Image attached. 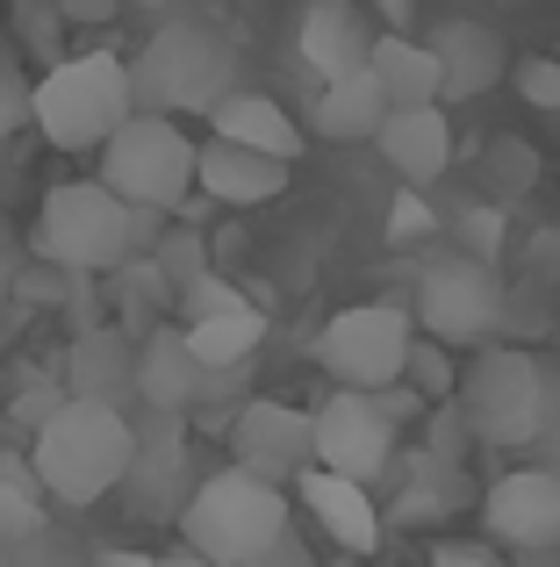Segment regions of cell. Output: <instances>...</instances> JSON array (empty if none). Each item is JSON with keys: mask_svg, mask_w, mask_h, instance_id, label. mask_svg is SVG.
I'll return each instance as SVG.
<instances>
[{"mask_svg": "<svg viewBox=\"0 0 560 567\" xmlns=\"http://www.w3.org/2000/svg\"><path fill=\"white\" fill-rule=\"evenodd\" d=\"M374 402L388 410V424H395V431H403V424H417V416H424V395H417V388H388V395H374Z\"/></svg>", "mask_w": 560, "mask_h": 567, "instance_id": "cell-38", "label": "cell"}, {"mask_svg": "<svg viewBox=\"0 0 560 567\" xmlns=\"http://www.w3.org/2000/svg\"><path fill=\"white\" fill-rule=\"evenodd\" d=\"M381 158H388L409 187L438 181V173L453 166V123H446V109H403V115H388V130H381Z\"/></svg>", "mask_w": 560, "mask_h": 567, "instance_id": "cell-23", "label": "cell"}, {"mask_svg": "<svg viewBox=\"0 0 560 567\" xmlns=\"http://www.w3.org/2000/svg\"><path fill=\"white\" fill-rule=\"evenodd\" d=\"M14 288H22V266H14V259H8V251H0V302H8V295H14Z\"/></svg>", "mask_w": 560, "mask_h": 567, "instance_id": "cell-43", "label": "cell"}, {"mask_svg": "<svg viewBox=\"0 0 560 567\" xmlns=\"http://www.w3.org/2000/svg\"><path fill=\"white\" fill-rule=\"evenodd\" d=\"M65 22H108V0H65Z\"/></svg>", "mask_w": 560, "mask_h": 567, "instance_id": "cell-41", "label": "cell"}, {"mask_svg": "<svg viewBox=\"0 0 560 567\" xmlns=\"http://www.w3.org/2000/svg\"><path fill=\"white\" fill-rule=\"evenodd\" d=\"M403 388H417V395L432 402V410H438V402H460V367H453V352L438 346V338H417Z\"/></svg>", "mask_w": 560, "mask_h": 567, "instance_id": "cell-27", "label": "cell"}, {"mask_svg": "<svg viewBox=\"0 0 560 567\" xmlns=\"http://www.w3.org/2000/svg\"><path fill=\"white\" fill-rule=\"evenodd\" d=\"M432 567H518V560H510L504 546H489V539H438Z\"/></svg>", "mask_w": 560, "mask_h": 567, "instance_id": "cell-33", "label": "cell"}, {"mask_svg": "<svg viewBox=\"0 0 560 567\" xmlns=\"http://www.w3.org/2000/svg\"><path fill=\"white\" fill-rule=\"evenodd\" d=\"M166 245V216L129 208L123 194H108L101 181H65L43 194L37 216V259L58 274H123L129 259H152Z\"/></svg>", "mask_w": 560, "mask_h": 567, "instance_id": "cell-1", "label": "cell"}, {"mask_svg": "<svg viewBox=\"0 0 560 567\" xmlns=\"http://www.w3.org/2000/svg\"><path fill=\"white\" fill-rule=\"evenodd\" d=\"M238 309H252L238 288H230L224 274H209V280H195V288L180 295V331H195V323H216V317H238Z\"/></svg>", "mask_w": 560, "mask_h": 567, "instance_id": "cell-30", "label": "cell"}, {"mask_svg": "<svg viewBox=\"0 0 560 567\" xmlns=\"http://www.w3.org/2000/svg\"><path fill=\"white\" fill-rule=\"evenodd\" d=\"M252 367H201L195 381V410H187V424H216L230 439V424H238L245 410H252Z\"/></svg>", "mask_w": 560, "mask_h": 567, "instance_id": "cell-25", "label": "cell"}, {"mask_svg": "<svg viewBox=\"0 0 560 567\" xmlns=\"http://www.w3.org/2000/svg\"><path fill=\"white\" fill-rule=\"evenodd\" d=\"M294 496H302V511L323 525V539H331L338 554L366 560L381 546V511H374V496H366L360 482H338V474L309 467L302 482H294Z\"/></svg>", "mask_w": 560, "mask_h": 567, "instance_id": "cell-16", "label": "cell"}, {"mask_svg": "<svg viewBox=\"0 0 560 567\" xmlns=\"http://www.w3.org/2000/svg\"><path fill=\"white\" fill-rule=\"evenodd\" d=\"M37 525H43V511L22 496V488H8V482H0V539H29Z\"/></svg>", "mask_w": 560, "mask_h": 567, "instance_id": "cell-36", "label": "cell"}, {"mask_svg": "<svg viewBox=\"0 0 560 567\" xmlns=\"http://www.w3.org/2000/svg\"><path fill=\"white\" fill-rule=\"evenodd\" d=\"M72 295H80V274H58V266H37V274H22L14 302H72Z\"/></svg>", "mask_w": 560, "mask_h": 567, "instance_id": "cell-35", "label": "cell"}, {"mask_svg": "<svg viewBox=\"0 0 560 567\" xmlns=\"http://www.w3.org/2000/svg\"><path fill=\"white\" fill-rule=\"evenodd\" d=\"M230 467L252 474L267 488H294L309 467H317V410H294V402H267L230 424Z\"/></svg>", "mask_w": 560, "mask_h": 567, "instance_id": "cell-12", "label": "cell"}, {"mask_svg": "<svg viewBox=\"0 0 560 567\" xmlns=\"http://www.w3.org/2000/svg\"><path fill=\"white\" fill-rule=\"evenodd\" d=\"M518 94L532 101V109L560 115V58H525V65H518Z\"/></svg>", "mask_w": 560, "mask_h": 567, "instance_id": "cell-34", "label": "cell"}, {"mask_svg": "<svg viewBox=\"0 0 560 567\" xmlns=\"http://www.w3.org/2000/svg\"><path fill=\"white\" fill-rule=\"evenodd\" d=\"M481 525H489V546H504L510 560L547 554V546H560V482L547 467L496 474L489 496H481Z\"/></svg>", "mask_w": 560, "mask_h": 567, "instance_id": "cell-13", "label": "cell"}, {"mask_svg": "<svg viewBox=\"0 0 560 567\" xmlns=\"http://www.w3.org/2000/svg\"><path fill=\"white\" fill-rule=\"evenodd\" d=\"M417 323L438 346H481L504 331V280L481 259H438L417 280Z\"/></svg>", "mask_w": 560, "mask_h": 567, "instance_id": "cell-10", "label": "cell"}, {"mask_svg": "<svg viewBox=\"0 0 560 567\" xmlns=\"http://www.w3.org/2000/svg\"><path fill=\"white\" fill-rule=\"evenodd\" d=\"M195 467H187V416L137 410V453L123 474V511L144 525H180L195 503Z\"/></svg>", "mask_w": 560, "mask_h": 567, "instance_id": "cell-9", "label": "cell"}, {"mask_svg": "<svg viewBox=\"0 0 560 567\" xmlns=\"http://www.w3.org/2000/svg\"><path fill=\"white\" fill-rule=\"evenodd\" d=\"M288 187V166L280 158H259V152H238V144L209 137L201 144V194L224 208H259Z\"/></svg>", "mask_w": 560, "mask_h": 567, "instance_id": "cell-22", "label": "cell"}, {"mask_svg": "<svg viewBox=\"0 0 560 567\" xmlns=\"http://www.w3.org/2000/svg\"><path fill=\"white\" fill-rule=\"evenodd\" d=\"M129 453H137V416L101 410V402H65L51 431H37V482L58 503H101L123 496Z\"/></svg>", "mask_w": 560, "mask_h": 567, "instance_id": "cell-5", "label": "cell"}, {"mask_svg": "<svg viewBox=\"0 0 560 567\" xmlns=\"http://www.w3.org/2000/svg\"><path fill=\"white\" fill-rule=\"evenodd\" d=\"M424 43H432L438 72H446V101H475V94H489V86L504 80V65H510L504 37H496L489 22H438Z\"/></svg>", "mask_w": 560, "mask_h": 567, "instance_id": "cell-17", "label": "cell"}, {"mask_svg": "<svg viewBox=\"0 0 560 567\" xmlns=\"http://www.w3.org/2000/svg\"><path fill=\"white\" fill-rule=\"evenodd\" d=\"M58 381H65L72 402H101V410H129L137 402V338L101 323V331H80L58 360Z\"/></svg>", "mask_w": 560, "mask_h": 567, "instance_id": "cell-14", "label": "cell"}, {"mask_svg": "<svg viewBox=\"0 0 560 567\" xmlns=\"http://www.w3.org/2000/svg\"><path fill=\"white\" fill-rule=\"evenodd\" d=\"M209 130H216L224 144H238V152L280 158V166H294V152H302V130H294V115L280 109L273 94H252V86H238V94H230L224 109L209 115Z\"/></svg>", "mask_w": 560, "mask_h": 567, "instance_id": "cell-19", "label": "cell"}, {"mask_svg": "<svg viewBox=\"0 0 560 567\" xmlns=\"http://www.w3.org/2000/svg\"><path fill=\"white\" fill-rule=\"evenodd\" d=\"M381 80V94L395 101V115L403 109H446V72H438L432 43L403 37V29H388V37L374 43V65H366Z\"/></svg>", "mask_w": 560, "mask_h": 567, "instance_id": "cell-21", "label": "cell"}, {"mask_svg": "<svg viewBox=\"0 0 560 567\" xmlns=\"http://www.w3.org/2000/svg\"><path fill=\"white\" fill-rule=\"evenodd\" d=\"M259 338H267V317H259V309H238V317L195 323V331H187V352H195V367H252Z\"/></svg>", "mask_w": 560, "mask_h": 567, "instance_id": "cell-24", "label": "cell"}, {"mask_svg": "<svg viewBox=\"0 0 560 567\" xmlns=\"http://www.w3.org/2000/svg\"><path fill=\"white\" fill-rule=\"evenodd\" d=\"M388 115H395V101L381 94V80L374 72H352V80H338V86L317 94L309 123H317V137H331V144H381Z\"/></svg>", "mask_w": 560, "mask_h": 567, "instance_id": "cell-20", "label": "cell"}, {"mask_svg": "<svg viewBox=\"0 0 560 567\" xmlns=\"http://www.w3.org/2000/svg\"><path fill=\"white\" fill-rule=\"evenodd\" d=\"M14 22L29 29V43H37V58H51V65H65V51H58V22H51V14H37V8H14Z\"/></svg>", "mask_w": 560, "mask_h": 567, "instance_id": "cell-37", "label": "cell"}, {"mask_svg": "<svg viewBox=\"0 0 560 567\" xmlns=\"http://www.w3.org/2000/svg\"><path fill=\"white\" fill-rule=\"evenodd\" d=\"M252 567H317V554H309V546H302V532H288V539H280L273 554H259Z\"/></svg>", "mask_w": 560, "mask_h": 567, "instance_id": "cell-39", "label": "cell"}, {"mask_svg": "<svg viewBox=\"0 0 560 567\" xmlns=\"http://www.w3.org/2000/svg\"><path fill=\"white\" fill-rule=\"evenodd\" d=\"M22 123H37V80L14 58H0V137H14Z\"/></svg>", "mask_w": 560, "mask_h": 567, "instance_id": "cell-31", "label": "cell"}, {"mask_svg": "<svg viewBox=\"0 0 560 567\" xmlns=\"http://www.w3.org/2000/svg\"><path fill=\"white\" fill-rule=\"evenodd\" d=\"M238 94V51L216 22H166L129 58V101L137 115H216Z\"/></svg>", "mask_w": 560, "mask_h": 567, "instance_id": "cell-2", "label": "cell"}, {"mask_svg": "<svg viewBox=\"0 0 560 567\" xmlns=\"http://www.w3.org/2000/svg\"><path fill=\"white\" fill-rule=\"evenodd\" d=\"M518 567H560V546H547V554H518Z\"/></svg>", "mask_w": 560, "mask_h": 567, "instance_id": "cell-45", "label": "cell"}, {"mask_svg": "<svg viewBox=\"0 0 560 567\" xmlns=\"http://www.w3.org/2000/svg\"><path fill=\"white\" fill-rule=\"evenodd\" d=\"M158 567H209L201 554H187V546H173V554H158Z\"/></svg>", "mask_w": 560, "mask_h": 567, "instance_id": "cell-44", "label": "cell"}, {"mask_svg": "<svg viewBox=\"0 0 560 567\" xmlns=\"http://www.w3.org/2000/svg\"><path fill=\"white\" fill-rule=\"evenodd\" d=\"M288 532H294L288 488H267L238 467L201 474L195 503H187V517H180V546L201 554L209 567H252L259 554H273Z\"/></svg>", "mask_w": 560, "mask_h": 567, "instance_id": "cell-3", "label": "cell"}, {"mask_svg": "<svg viewBox=\"0 0 560 567\" xmlns=\"http://www.w3.org/2000/svg\"><path fill=\"white\" fill-rule=\"evenodd\" d=\"M129 115H137V101H129V58L72 51L65 65H43V80H37V130H43V144L101 158Z\"/></svg>", "mask_w": 560, "mask_h": 567, "instance_id": "cell-4", "label": "cell"}, {"mask_svg": "<svg viewBox=\"0 0 560 567\" xmlns=\"http://www.w3.org/2000/svg\"><path fill=\"white\" fill-rule=\"evenodd\" d=\"M424 431H432V445H424V453H432L438 467H460V460H467V445H481V439H475V424H467V410H460V402H438V410L424 416Z\"/></svg>", "mask_w": 560, "mask_h": 567, "instance_id": "cell-29", "label": "cell"}, {"mask_svg": "<svg viewBox=\"0 0 560 567\" xmlns=\"http://www.w3.org/2000/svg\"><path fill=\"white\" fill-rule=\"evenodd\" d=\"M374 29H366V14L352 8V0H317V8L302 14V29H294V51H302V65L317 72L323 86L352 80V72L374 65Z\"/></svg>", "mask_w": 560, "mask_h": 567, "instance_id": "cell-15", "label": "cell"}, {"mask_svg": "<svg viewBox=\"0 0 560 567\" xmlns=\"http://www.w3.org/2000/svg\"><path fill=\"white\" fill-rule=\"evenodd\" d=\"M395 237H424V208H417V202L395 208Z\"/></svg>", "mask_w": 560, "mask_h": 567, "instance_id": "cell-42", "label": "cell"}, {"mask_svg": "<svg viewBox=\"0 0 560 567\" xmlns=\"http://www.w3.org/2000/svg\"><path fill=\"white\" fill-rule=\"evenodd\" d=\"M460 496H467L460 467H438L432 453H417V474H409V488H403V503H395V517H403V525H432V517H446Z\"/></svg>", "mask_w": 560, "mask_h": 567, "instance_id": "cell-26", "label": "cell"}, {"mask_svg": "<svg viewBox=\"0 0 560 567\" xmlns=\"http://www.w3.org/2000/svg\"><path fill=\"white\" fill-rule=\"evenodd\" d=\"M94 567H158V554H137V546H101Z\"/></svg>", "mask_w": 560, "mask_h": 567, "instance_id": "cell-40", "label": "cell"}, {"mask_svg": "<svg viewBox=\"0 0 560 567\" xmlns=\"http://www.w3.org/2000/svg\"><path fill=\"white\" fill-rule=\"evenodd\" d=\"M460 410L481 445H532L547 424V360L525 346H481L460 374Z\"/></svg>", "mask_w": 560, "mask_h": 567, "instance_id": "cell-7", "label": "cell"}, {"mask_svg": "<svg viewBox=\"0 0 560 567\" xmlns=\"http://www.w3.org/2000/svg\"><path fill=\"white\" fill-rule=\"evenodd\" d=\"M532 467H547L560 482V367H547V424L532 439Z\"/></svg>", "mask_w": 560, "mask_h": 567, "instance_id": "cell-32", "label": "cell"}, {"mask_svg": "<svg viewBox=\"0 0 560 567\" xmlns=\"http://www.w3.org/2000/svg\"><path fill=\"white\" fill-rule=\"evenodd\" d=\"M409 352H417V323L388 302H360L338 309L317 338V360L345 395H388L409 374Z\"/></svg>", "mask_w": 560, "mask_h": 567, "instance_id": "cell-8", "label": "cell"}, {"mask_svg": "<svg viewBox=\"0 0 560 567\" xmlns=\"http://www.w3.org/2000/svg\"><path fill=\"white\" fill-rule=\"evenodd\" d=\"M108 194H123L129 208H152V216H173L187 202V187H201V144L187 137L173 115H129L115 130V144L101 152L94 173Z\"/></svg>", "mask_w": 560, "mask_h": 567, "instance_id": "cell-6", "label": "cell"}, {"mask_svg": "<svg viewBox=\"0 0 560 567\" xmlns=\"http://www.w3.org/2000/svg\"><path fill=\"white\" fill-rule=\"evenodd\" d=\"M395 460H403V431L388 424V410L374 395H345L338 388L331 402H317V467L323 474L374 488Z\"/></svg>", "mask_w": 560, "mask_h": 567, "instance_id": "cell-11", "label": "cell"}, {"mask_svg": "<svg viewBox=\"0 0 560 567\" xmlns=\"http://www.w3.org/2000/svg\"><path fill=\"white\" fill-rule=\"evenodd\" d=\"M152 259L166 266V280H173L180 295L195 288V280H209V274H216V266H209V245H201V230H166V245H158Z\"/></svg>", "mask_w": 560, "mask_h": 567, "instance_id": "cell-28", "label": "cell"}, {"mask_svg": "<svg viewBox=\"0 0 560 567\" xmlns=\"http://www.w3.org/2000/svg\"><path fill=\"white\" fill-rule=\"evenodd\" d=\"M195 381H201V367L187 352V331L180 323H158L137 346V402L158 416H187L195 410Z\"/></svg>", "mask_w": 560, "mask_h": 567, "instance_id": "cell-18", "label": "cell"}]
</instances>
